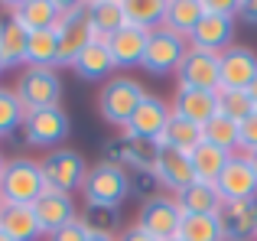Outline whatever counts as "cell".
<instances>
[{
    "instance_id": "obj_43",
    "label": "cell",
    "mask_w": 257,
    "mask_h": 241,
    "mask_svg": "<svg viewBox=\"0 0 257 241\" xmlns=\"http://www.w3.org/2000/svg\"><path fill=\"white\" fill-rule=\"evenodd\" d=\"M88 241H117V235H88Z\"/></svg>"
},
{
    "instance_id": "obj_25",
    "label": "cell",
    "mask_w": 257,
    "mask_h": 241,
    "mask_svg": "<svg viewBox=\"0 0 257 241\" xmlns=\"http://www.w3.org/2000/svg\"><path fill=\"white\" fill-rule=\"evenodd\" d=\"M176 202H179L182 215H218V209H221V196L215 189V183H202V179L186 186L176 196Z\"/></svg>"
},
{
    "instance_id": "obj_39",
    "label": "cell",
    "mask_w": 257,
    "mask_h": 241,
    "mask_svg": "<svg viewBox=\"0 0 257 241\" xmlns=\"http://www.w3.org/2000/svg\"><path fill=\"white\" fill-rule=\"evenodd\" d=\"M205 13H218V17H238V4L231 0H202Z\"/></svg>"
},
{
    "instance_id": "obj_34",
    "label": "cell",
    "mask_w": 257,
    "mask_h": 241,
    "mask_svg": "<svg viewBox=\"0 0 257 241\" xmlns=\"http://www.w3.org/2000/svg\"><path fill=\"white\" fill-rule=\"evenodd\" d=\"M78 222L85 225L88 235H114L120 228V209H104V205H85L78 212Z\"/></svg>"
},
{
    "instance_id": "obj_11",
    "label": "cell",
    "mask_w": 257,
    "mask_h": 241,
    "mask_svg": "<svg viewBox=\"0 0 257 241\" xmlns=\"http://www.w3.org/2000/svg\"><path fill=\"white\" fill-rule=\"evenodd\" d=\"M215 189H218L221 202H244V199H257V179L254 170L247 163L244 153H231L225 163V170L215 179Z\"/></svg>"
},
{
    "instance_id": "obj_16",
    "label": "cell",
    "mask_w": 257,
    "mask_h": 241,
    "mask_svg": "<svg viewBox=\"0 0 257 241\" xmlns=\"http://www.w3.org/2000/svg\"><path fill=\"white\" fill-rule=\"evenodd\" d=\"M218 222L225 241H257V199L221 202Z\"/></svg>"
},
{
    "instance_id": "obj_48",
    "label": "cell",
    "mask_w": 257,
    "mask_h": 241,
    "mask_svg": "<svg viewBox=\"0 0 257 241\" xmlns=\"http://www.w3.org/2000/svg\"><path fill=\"white\" fill-rule=\"evenodd\" d=\"M0 72H4V62H0Z\"/></svg>"
},
{
    "instance_id": "obj_6",
    "label": "cell",
    "mask_w": 257,
    "mask_h": 241,
    "mask_svg": "<svg viewBox=\"0 0 257 241\" xmlns=\"http://www.w3.org/2000/svg\"><path fill=\"white\" fill-rule=\"evenodd\" d=\"M20 104L26 111H39V108H56L62 101V78L59 69H20V78L13 85Z\"/></svg>"
},
{
    "instance_id": "obj_26",
    "label": "cell",
    "mask_w": 257,
    "mask_h": 241,
    "mask_svg": "<svg viewBox=\"0 0 257 241\" xmlns=\"http://www.w3.org/2000/svg\"><path fill=\"white\" fill-rule=\"evenodd\" d=\"M202 17H205L202 0H166L163 30H170V33H176V36L189 39V36H192V30L199 26Z\"/></svg>"
},
{
    "instance_id": "obj_32",
    "label": "cell",
    "mask_w": 257,
    "mask_h": 241,
    "mask_svg": "<svg viewBox=\"0 0 257 241\" xmlns=\"http://www.w3.org/2000/svg\"><path fill=\"white\" fill-rule=\"evenodd\" d=\"M202 140H205V144H212V147H218V150H225V153H238L241 150L238 124H234V120H228L225 114H215L205 127H202Z\"/></svg>"
},
{
    "instance_id": "obj_17",
    "label": "cell",
    "mask_w": 257,
    "mask_h": 241,
    "mask_svg": "<svg viewBox=\"0 0 257 241\" xmlns=\"http://www.w3.org/2000/svg\"><path fill=\"white\" fill-rule=\"evenodd\" d=\"M33 212H36V222H39V228H43V235H52V231H59L62 225H69V222L78 218L75 199L65 196V192H56V189H46L43 196L33 202Z\"/></svg>"
},
{
    "instance_id": "obj_7",
    "label": "cell",
    "mask_w": 257,
    "mask_h": 241,
    "mask_svg": "<svg viewBox=\"0 0 257 241\" xmlns=\"http://www.w3.org/2000/svg\"><path fill=\"white\" fill-rule=\"evenodd\" d=\"M23 140L30 147H39V150H56L65 137L72 134V120L65 114L62 104L56 108H39V111H26L23 117Z\"/></svg>"
},
{
    "instance_id": "obj_2",
    "label": "cell",
    "mask_w": 257,
    "mask_h": 241,
    "mask_svg": "<svg viewBox=\"0 0 257 241\" xmlns=\"http://www.w3.org/2000/svg\"><path fill=\"white\" fill-rule=\"evenodd\" d=\"M46 192V179L39 160L33 157H10L0 176V202L7 205H33Z\"/></svg>"
},
{
    "instance_id": "obj_12",
    "label": "cell",
    "mask_w": 257,
    "mask_h": 241,
    "mask_svg": "<svg viewBox=\"0 0 257 241\" xmlns=\"http://www.w3.org/2000/svg\"><path fill=\"white\" fill-rule=\"evenodd\" d=\"M173 117V108L163 101L160 95H147L144 101L137 104V111H134V117L127 120L124 134H131V137H140V140H153L157 144L160 137H163L166 124H170Z\"/></svg>"
},
{
    "instance_id": "obj_49",
    "label": "cell",
    "mask_w": 257,
    "mask_h": 241,
    "mask_svg": "<svg viewBox=\"0 0 257 241\" xmlns=\"http://www.w3.org/2000/svg\"><path fill=\"white\" fill-rule=\"evenodd\" d=\"M0 205H4V202H0Z\"/></svg>"
},
{
    "instance_id": "obj_1",
    "label": "cell",
    "mask_w": 257,
    "mask_h": 241,
    "mask_svg": "<svg viewBox=\"0 0 257 241\" xmlns=\"http://www.w3.org/2000/svg\"><path fill=\"white\" fill-rule=\"evenodd\" d=\"M134 192L131 173L114 160H101V163L88 166V176L82 183V199L85 205H104V209H120L127 196Z\"/></svg>"
},
{
    "instance_id": "obj_19",
    "label": "cell",
    "mask_w": 257,
    "mask_h": 241,
    "mask_svg": "<svg viewBox=\"0 0 257 241\" xmlns=\"http://www.w3.org/2000/svg\"><path fill=\"white\" fill-rule=\"evenodd\" d=\"M107 160L120 163L127 173L137 170V173H153V160H157V144L153 140H140L124 134L120 140L107 144Z\"/></svg>"
},
{
    "instance_id": "obj_13",
    "label": "cell",
    "mask_w": 257,
    "mask_h": 241,
    "mask_svg": "<svg viewBox=\"0 0 257 241\" xmlns=\"http://www.w3.org/2000/svg\"><path fill=\"white\" fill-rule=\"evenodd\" d=\"M257 78V52L251 46H228L221 52V88L218 91H247Z\"/></svg>"
},
{
    "instance_id": "obj_14",
    "label": "cell",
    "mask_w": 257,
    "mask_h": 241,
    "mask_svg": "<svg viewBox=\"0 0 257 241\" xmlns=\"http://www.w3.org/2000/svg\"><path fill=\"white\" fill-rule=\"evenodd\" d=\"M153 179L163 189H170L173 196H179L186 186L195 183V170L189 153L170 150V147H157V160H153Z\"/></svg>"
},
{
    "instance_id": "obj_42",
    "label": "cell",
    "mask_w": 257,
    "mask_h": 241,
    "mask_svg": "<svg viewBox=\"0 0 257 241\" xmlns=\"http://www.w3.org/2000/svg\"><path fill=\"white\" fill-rule=\"evenodd\" d=\"M244 157H247V163H251V170H254V179H257V150L244 153Z\"/></svg>"
},
{
    "instance_id": "obj_46",
    "label": "cell",
    "mask_w": 257,
    "mask_h": 241,
    "mask_svg": "<svg viewBox=\"0 0 257 241\" xmlns=\"http://www.w3.org/2000/svg\"><path fill=\"white\" fill-rule=\"evenodd\" d=\"M0 241H10V238H7V235H4V231H0Z\"/></svg>"
},
{
    "instance_id": "obj_24",
    "label": "cell",
    "mask_w": 257,
    "mask_h": 241,
    "mask_svg": "<svg viewBox=\"0 0 257 241\" xmlns=\"http://www.w3.org/2000/svg\"><path fill=\"white\" fill-rule=\"evenodd\" d=\"M72 72H75L82 82H107L111 72H114V62H111V52H107L104 39H94L82 56L75 59Z\"/></svg>"
},
{
    "instance_id": "obj_18",
    "label": "cell",
    "mask_w": 257,
    "mask_h": 241,
    "mask_svg": "<svg viewBox=\"0 0 257 241\" xmlns=\"http://www.w3.org/2000/svg\"><path fill=\"white\" fill-rule=\"evenodd\" d=\"M7 13L26 33H39V30H56L59 17H62V4L59 0H13V4H7Z\"/></svg>"
},
{
    "instance_id": "obj_4",
    "label": "cell",
    "mask_w": 257,
    "mask_h": 241,
    "mask_svg": "<svg viewBox=\"0 0 257 241\" xmlns=\"http://www.w3.org/2000/svg\"><path fill=\"white\" fill-rule=\"evenodd\" d=\"M56 33H59V69H72L75 59L98 39L91 23H88L85 4H62V17L56 23Z\"/></svg>"
},
{
    "instance_id": "obj_28",
    "label": "cell",
    "mask_w": 257,
    "mask_h": 241,
    "mask_svg": "<svg viewBox=\"0 0 257 241\" xmlns=\"http://www.w3.org/2000/svg\"><path fill=\"white\" fill-rule=\"evenodd\" d=\"M26 65H30V69H59V33L56 30L30 33Z\"/></svg>"
},
{
    "instance_id": "obj_40",
    "label": "cell",
    "mask_w": 257,
    "mask_h": 241,
    "mask_svg": "<svg viewBox=\"0 0 257 241\" xmlns=\"http://www.w3.org/2000/svg\"><path fill=\"white\" fill-rule=\"evenodd\" d=\"M238 20L247 26H257V0H238Z\"/></svg>"
},
{
    "instance_id": "obj_22",
    "label": "cell",
    "mask_w": 257,
    "mask_h": 241,
    "mask_svg": "<svg viewBox=\"0 0 257 241\" xmlns=\"http://www.w3.org/2000/svg\"><path fill=\"white\" fill-rule=\"evenodd\" d=\"M26 46H30V33L10 17H0V62L7 69H26Z\"/></svg>"
},
{
    "instance_id": "obj_41",
    "label": "cell",
    "mask_w": 257,
    "mask_h": 241,
    "mask_svg": "<svg viewBox=\"0 0 257 241\" xmlns=\"http://www.w3.org/2000/svg\"><path fill=\"white\" fill-rule=\"evenodd\" d=\"M117 241H157V238H150L147 231H140L137 225H131V228H124V231L117 235Z\"/></svg>"
},
{
    "instance_id": "obj_30",
    "label": "cell",
    "mask_w": 257,
    "mask_h": 241,
    "mask_svg": "<svg viewBox=\"0 0 257 241\" xmlns=\"http://www.w3.org/2000/svg\"><path fill=\"white\" fill-rule=\"evenodd\" d=\"M228 157H231V153H225V150H218V147H212V144H205V140H202V144L189 153L192 170H195V179H202V183H215V179H218V173L225 170Z\"/></svg>"
},
{
    "instance_id": "obj_5",
    "label": "cell",
    "mask_w": 257,
    "mask_h": 241,
    "mask_svg": "<svg viewBox=\"0 0 257 241\" xmlns=\"http://www.w3.org/2000/svg\"><path fill=\"white\" fill-rule=\"evenodd\" d=\"M39 170H43L46 179V189H56V192H82V183L88 176V163L78 150H69V147H56L49 150L43 160H39Z\"/></svg>"
},
{
    "instance_id": "obj_15",
    "label": "cell",
    "mask_w": 257,
    "mask_h": 241,
    "mask_svg": "<svg viewBox=\"0 0 257 241\" xmlns=\"http://www.w3.org/2000/svg\"><path fill=\"white\" fill-rule=\"evenodd\" d=\"M107 43V52H111V62L114 69H137L144 65V56H147V43H150V33L140 30V26H120L114 36L104 39Z\"/></svg>"
},
{
    "instance_id": "obj_20",
    "label": "cell",
    "mask_w": 257,
    "mask_h": 241,
    "mask_svg": "<svg viewBox=\"0 0 257 241\" xmlns=\"http://www.w3.org/2000/svg\"><path fill=\"white\" fill-rule=\"evenodd\" d=\"M234 20L238 17H218V13H205L199 20V26L189 36L192 49H205V52H225L234 39Z\"/></svg>"
},
{
    "instance_id": "obj_35",
    "label": "cell",
    "mask_w": 257,
    "mask_h": 241,
    "mask_svg": "<svg viewBox=\"0 0 257 241\" xmlns=\"http://www.w3.org/2000/svg\"><path fill=\"white\" fill-rule=\"evenodd\" d=\"M23 117H26V108L20 104L17 91L0 88V137H10L13 131H20V127H23Z\"/></svg>"
},
{
    "instance_id": "obj_37",
    "label": "cell",
    "mask_w": 257,
    "mask_h": 241,
    "mask_svg": "<svg viewBox=\"0 0 257 241\" xmlns=\"http://www.w3.org/2000/svg\"><path fill=\"white\" fill-rule=\"evenodd\" d=\"M238 137H241V150H244V153L257 150V111L238 124Z\"/></svg>"
},
{
    "instance_id": "obj_9",
    "label": "cell",
    "mask_w": 257,
    "mask_h": 241,
    "mask_svg": "<svg viewBox=\"0 0 257 241\" xmlns=\"http://www.w3.org/2000/svg\"><path fill=\"white\" fill-rule=\"evenodd\" d=\"M179 88H199V91H218L221 88V52H205L189 46L182 65L176 69Z\"/></svg>"
},
{
    "instance_id": "obj_36",
    "label": "cell",
    "mask_w": 257,
    "mask_h": 241,
    "mask_svg": "<svg viewBox=\"0 0 257 241\" xmlns=\"http://www.w3.org/2000/svg\"><path fill=\"white\" fill-rule=\"evenodd\" d=\"M254 101L247 91H218V114H225L228 120H234V124H241L244 117L254 114Z\"/></svg>"
},
{
    "instance_id": "obj_45",
    "label": "cell",
    "mask_w": 257,
    "mask_h": 241,
    "mask_svg": "<svg viewBox=\"0 0 257 241\" xmlns=\"http://www.w3.org/2000/svg\"><path fill=\"white\" fill-rule=\"evenodd\" d=\"M4 166H7V157L0 153V176H4Z\"/></svg>"
},
{
    "instance_id": "obj_47",
    "label": "cell",
    "mask_w": 257,
    "mask_h": 241,
    "mask_svg": "<svg viewBox=\"0 0 257 241\" xmlns=\"http://www.w3.org/2000/svg\"><path fill=\"white\" fill-rule=\"evenodd\" d=\"M170 241H182V238H179V235H176V238H170Z\"/></svg>"
},
{
    "instance_id": "obj_10",
    "label": "cell",
    "mask_w": 257,
    "mask_h": 241,
    "mask_svg": "<svg viewBox=\"0 0 257 241\" xmlns=\"http://www.w3.org/2000/svg\"><path fill=\"white\" fill-rule=\"evenodd\" d=\"M189 52V39L176 36L170 30H153L150 33V43H147V56H144V65L140 69L150 72V75H170L182 65V59H186Z\"/></svg>"
},
{
    "instance_id": "obj_8",
    "label": "cell",
    "mask_w": 257,
    "mask_h": 241,
    "mask_svg": "<svg viewBox=\"0 0 257 241\" xmlns=\"http://www.w3.org/2000/svg\"><path fill=\"white\" fill-rule=\"evenodd\" d=\"M134 225L157 241H170L179 235L182 209L176 202V196H147L140 202V212H137V222Z\"/></svg>"
},
{
    "instance_id": "obj_33",
    "label": "cell",
    "mask_w": 257,
    "mask_h": 241,
    "mask_svg": "<svg viewBox=\"0 0 257 241\" xmlns=\"http://www.w3.org/2000/svg\"><path fill=\"white\" fill-rule=\"evenodd\" d=\"M179 238L182 241H225L218 215H182Z\"/></svg>"
},
{
    "instance_id": "obj_3",
    "label": "cell",
    "mask_w": 257,
    "mask_h": 241,
    "mask_svg": "<svg viewBox=\"0 0 257 241\" xmlns=\"http://www.w3.org/2000/svg\"><path fill=\"white\" fill-rule=\"evenodd\" d=\"M147 98V88L131 75H111L98 91V114L114 127H127L137 104Z\"/></svg>"
},
{
    "instance_id": "obj_27",
    "label": "cell",
    "mask_w": 257,
    "mask_h": 241,
    "mask_svg": "<svg viewBox=\"0 0 257 241\" xmlns=\"http://www.w3.org/2000/svg\"><path fill=\"white\" fill-rule=\"evenodd\" d=\"M85 10H88V23H91V30H94L98 39H107V36H114L120 26H127L124 0H91V4H85Z\"/></svg>"
},
{
    "instance_id": "obj_31",
    "label": "cell",
    "mask_w": 257,
    "mask_h": 241,
    "mask_svg": "<svg viewBox=\"0 0 257 241\" xmlns=\"http://www.w3.org/2000/svg\"><path fill=\"white\" fill-rule=\"evenodd\" d=\"M163 10H166L163 0H124V20L147 33L163 26Z\"/></svg>"
},
{
    "instance_id": "obj_21",
    "label": "cell",
    "mask_w": 257,
    "mask_h": 241,
    "mask_svg": "<svg viewBox=\"0 0 257 241\" xmlns=\"http://www.w3.org/2000/svg\"><path fill=\"white\" fill-rule=\"evenodd\" d=\"M173 114L176 117H186L192 124L205 127L208 120L218 114V91H199V88H176L173 98Z\"/></svg>"
},
{
    "instance_id": "obj_23",
    "label": "cell",
    "mask_w": 257,
    "mask_h": 241,
    "mask_svg": "<svg viewBox=\"0 0 257 241\" xmlns=\"http://www.w3.org/2000/svg\"><path fill=\"white\" fill-rule=\"evenodd\" d=\"M0 231L10 241H39L43 228L36 222L33 205H0Z\"/></svg>"
},
{
    "instance_id": "obj_29",
    "label": "cell",
    "mask_w": 257,
    "mask_h": 241,
    "mask_svg": "<svg viewBox=\"0 0 257 241\" xmlns=\"http://www.w3.org/2000/svg\"><path fill=\"white\" fill-rule=\"evenodd\" d=\"M199 144H202V127L186 117H176V114L170 117L163 137L157 140V147H170V150H179V153H192Z\"/></svg>"
},
{
    "instance_id": "obj_44",
    "label": "cell",
    "mask_w": 257,
    "mask_h": 241,
    "mask_svg": "<svg viewBox=\"0 0 257 241\" xmlns=\"http://www.w3.org/2000/svg\"><path fill=\"white\" fill-rule=\"evenodd\" d=\"M247 95H251V101H254V108H257V78L251 82V88H247Z\"/></svg>"
},
{
    "instance_id": "obj_38",
    "label": "cell",
    "mask_w": 257,
    "mask_h": 241,
    "mask_svg": "<svg viewBox=\"0 0 257 241\" xmlns=\"http://www.w3.org/2000/svg\"><path fill=\"white\" fill-rule=\"evenodd\" d=\"M46 241H88V231H85V225L78 222H69V225H62L59 231H52V235H46Z\"/></svg>"
}]
</instances>
